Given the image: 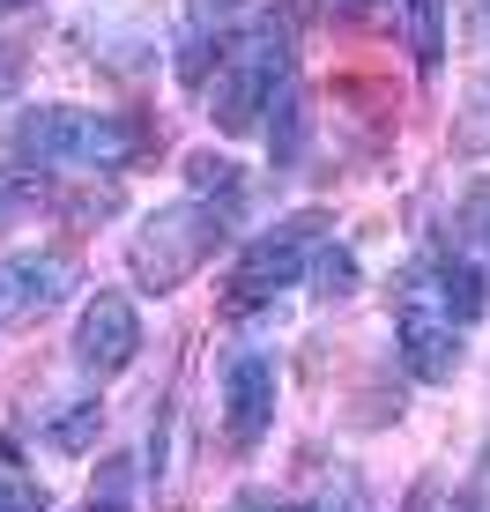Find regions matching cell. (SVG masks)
<instances>
[{
  "label": "cell",
  "mask_w": 490,
  "mask_h": 512,
  "mask_svg": "<svg viewBox=\"0 0 490 512\" xmlns=\"http://www.w3.org/2000/svg\"><path fill=\"white\" fill-rule=\"evenodd\" d=\"M290 82V23L268 8L238 30H216V52L201 67V112L216 119V134H253L268 127V104Z\"/></svg>",
  "instance_id": "cell-1"
},
{
  "label": "cell",
  "mask_w": 490,
  "mask_h": 512,
  "mask_svg": "<svg viewBox=\"0 0 490 512\" xmlns=\"http://www.w3.org/2000/svg\"><path fill=\"white\" fill-rule=\"evenodd\" d=\"M8 149L23 171H75V179H112L134 164L142 127L104 104H23V119L8 127Z\"/></svg>",
  "instance_id": "cell-2"
},
{
  "label": "cell",
  "mask_w": 490,
  "mask_h": 512,
  "mask_svg": "<svg viewBox=\"0 0 490 512\" xmlns=\"http://www.w3.org/2000/svg\"><path fill=\"white\" fill-rule=\"evenodd\" d=\"M223 238H231V208H223V201L186 193V201L149 208V216L134 223V238H127V275H134V290H142V297L186 290V282L216 260Z\"/></svg>",
  "instance_id": "cell-3"
},
{
  "label": "cell",
  "mask_w": 490,
  "mask_h": 512,
  "mask_svg": "<svg viewBox=\"0 0 490 512\" xmlns=\"http://www.w3.org/2000/svg\"><path fill=\"white\" fill-rule=\"evenodd\" d=\"M394 349L409 364L416 386H453L468 357V320L446 297V268L439 253H416L409 268L394 275Z\"/></svg>",
  "instance_id": "cell-4"
},
{
  "label": "cell",
  "mask_w": 490,
  "mask_h": 512,
  "mask_svg": "<svg viewBox=\"0 0 490 512\" xmlns=\"http://www.w3.org/2000/svg\"><path fill=\"white\" fill-rule=\"evenodd\" d=\"M320 245H327V216H320V208H297V216H283L275 231H260V238L238 253V268H231V305H238V312L275 305L290 282L312 275Z\"/></svg>",
  "instance_id": "cell-5"
},
{
  "label": "cell",
  "mask_w": 490,
  "mask_h": 512,
  "mask_svg": "<svg viewBox=\"0 0 490 512\" xmlns=\"http://www.w3.org/2000/svg\"><path fill=\"white\" fill-rule=\"evenodd\" d=\"M82 282V260L67 245H15L0 253V327H30L45 312H60Z\"/></svg>",
  "instance_id": "cell-6"
},
{
  "label": "cell",
  "mask_w": 490,
  "mask_h": 512,
  "mask_svg": "<svg viewBox=\"0 0 490 512\" xmlns=\"http://www.w3.org/2000/svg\"><path fill=\"white\" fill-rule=\"evenodd\" d=\"M275 394H283V372H275L268 349H231L223 386H216V416H223V438L238 453H253L275 431Z\"/></svg>",
  "instance_id": "cell-7"
},
{
  "label": "cell",
  "mask_w": 490,
  "mask_h": 512,
  "mask_svg": "<svg viewBox=\"0 0 490 512\" xmlns=\"http://www.w3.org/2000/svg\"><path fill=\"white\" fill-rule=\"evenodd\" d=\"M142 342H149V334H142V312H134L127 290H97L90 305H82V320H75V364L97 386L127 372V364L142 357Z\"/></svg>",
  "instance_id": "cell-8"
},
{
  "label": "cell",
  "mask_w": 490,
  "mask_h": 512,
  "mask_svg": "<svg viewBox=\"0 0 490 512\" xmlns=\"http://www.w3.org/2000/svg\"><path fill=\"white\" fill-rule=\"evenodd\" d=\"M409 15V52H416V75H439L446 67V0H401Z\"/></svg>",
  "instance_id": "cell-9"
},
{
  "label": "cell",
  "mask_w": 490,
  "mask_h": 512,
  "mask_svg": "<svg viewBox=\"0 0 490 512\" xmlns=\"http://www.w3.org/2000/svg\"><path fill=\"white\" fill-rule=\"evenodd\" d=\"M186 186H194L201 201H223V208H238V193H245V171L231 164V156H216V149H194V156H186Z\"/></svg>",
  "instance_id": "cell-10"
},
{
  "label": "cell",
  "mask_w": 490,
  "mask_h": 512,
  "mask_svg": "<svg viewBox=\"0 0 490 512\" xmlns=\"http://www.w3.org/2000/svg\"><path fill=\"white\" fill-rule=\"evenodd\" d=\"M268 149H275V171H290L297 149H305V90H297V82L275 97V112H268Z\"/></svg>",
  "instance_id": "cell-11"
},
{
  "label": "cell",
  "mask_w": 490,
  "mask_h": 512,
  "mask_svg": "<svg viewBox=\"0 0 490 512\" xmlns=\"http://www.w3.org/2000/svg\"><path fill=\"white\" fill-rule=\"evenodd\" d=\"M297 512H372V490H364V475H327V483L320 490H312V498L305 505H297Z\"/></svg>",
  "instance_id": "cell-12"
},
{
  "label": "cell",
  "mask_w": 490,
  "mask_h": 512,
  "mask_svg": "<svg viewBox=\"0 0 490 512\" xmlns=\"http://www.w3.org/2000/svg\"><path fill=\"white\" fill-rule=\"evenodd\" d=\"M97 423H104V401H75L67 416H52V423H45V438H52L60 453H82V446L97 438Z\"/></svg>",
  "instance_id": "cell-13"
},
{
  "label": "cell",
  "mask_w": 490,
  "mask_h": 512,
  "mask_svg": "<svg viewBox=\"0 0 490 512\" xmlns=\"http://www.w3.org/2000/svg\"><path fill=\"white\" fill-rule=\"evenodd\" d=\"M312 290H320V297H349V290H357V253H349V245H320V260H312Z\"/></svg>",
  "instance_id": "cell-14"
},
{
  "label": "cell",
  "mask_w": 490,
  "mask_h": 512,
  "mask_svg": "<svg viewBox=\"0 0 490 512\" xmlns=\"http://www.w3.org/2000/svg\"><path fill=\"white\" fill-rule=\"evenodd\" d=\"M0 512H52V490L23 468H0Z\"/></svg>",
  "instance_id": "cell-15"
},
{
  "label": "cell",
  "mask_w": 490,
  "mask_h": 512,
  "mask_svg": "<svg viewBox=\"0 0 490 512\" xmlns=\"http://www.w3.org/2000/svg\"><path fill=\"white\" fill-rule=\"evenodd\" d=\"M38 201V171H0V231Z\"/></svg>",
  "instance_id": "cell-16"
},
{
  "label": "cell",
  "mask_w": 490,
  "mask_h": 512,
  "mask_svg": "<svg viewBox=\"0 0 490 512\" xmlns=\"http://www.w3.org/2000/svg\"><path fill=\"white\" fill-rule=\"evenodd\" d=\"M82 512H127V468H104V483L82 498Z\"/></svg>",
  "instance_id": "cell-17"
},
{
  "label": "cell",
  "mask_w": 490,
  "mask_h": 512,
  "mask_svg": "<svg viewBox=\"0 0 490 512\" xmlns=\"http://www.w3.org/2000/svg\"><path fill=\"white\" fill-rule=\"evenodd\" d=\"M468 30H476V60H490V0H468Z\"/></svg>",
  "instance_id": "cell-18"
},
{
  "label": "cell",
  "mask_w": 490,
  "mask_h": 512,
  "mask_svg": "<svg viewBox=\"0 0 490 512\" xmlns=\"http://www.w3.org/2000/svg\"><path fill=\"white\" fill-rule=\"evenodd\" d=\"M231 512H290V505L275 498V490H238V498H231Z\"/></svg>",
  "instance_id": "cell-19"
},
{
  "label": "cell",
  "mask_w": 490,
  "mask_h": 512,
  "mask_svg": "<svg viewBox=\"0 0 490 512\" xmlns=\"http://www.w3.org/2000/svg\"><path fill=\"white\" fill-rule=\"evenodd\" d=\"M194 8H201V23H208V15H216V23H223V15H231L238 0H194Z\"/></svg>",
  "instance_id": "cell-20"
},
{
  "label": "cell",
  "mask_w": 490,
  "mask_h": 512,
  "mask_svg": "<svg viewBox=\"0 0 490 512\" xmlns=\"http://www.w3.org/2000/svg\"><path fill=\"white\" fill-rule=\"evenodd\" d=\"M0 8H23V0H0Z\"/></svg>",
  "instance_id": "cell-21"
}]
</instances>
